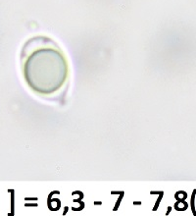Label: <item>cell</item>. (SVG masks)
Returning <instances> with one entry per match:
<instances>
[{
	"instance_id": "1",
	"label": "cell",
	"mask_w": 196,
	"mask_h": 218,
	"mask_svg": "<svg viewBox=\"0 0 196 218\" xmlns=\"http://www.w3.org/2000/svg\"><path fill=\"white\" fill-rule=\"evenodd\" d=\"M24 71L28 81L56 82L67 75L66 57L55 45L43 44L35 47L26 57Z\"/></svg>"
}]
</instances>
